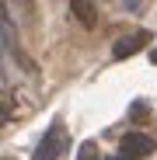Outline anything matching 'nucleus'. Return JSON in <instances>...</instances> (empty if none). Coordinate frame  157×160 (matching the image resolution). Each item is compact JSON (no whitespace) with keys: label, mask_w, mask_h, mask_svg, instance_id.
<instances>
[{"label":"nucleus","mask_w":157,"mask_h":160,"mask_svg":"<svg viewBox=\"0 0 157 160\" xmlns=\"http://www.w3.org/2000/svg\"><path fill=\"white\" fill-rule=\"evenodd\" d=\"M105 160H126V157H122V153H119V157H105Z\"/></svg>","instance_id":"nucleus-6"},{"label":"nucleus","mask_w":157,"mask_h":160,"mask_svg":"<svg viewBox=\"0 0 157 160\" xmlns=\"http://www.w3.org/2000/svg\"><path fill=\"white\" fill-rule=\"evenodd\" d=\"M70 7H73V18L84 24V28H94L98 24V7H94V0H70Z\"/></svg>","instance_id":"nucleus-4"},{"label":"nucleus","mask_w":157,"mask_h":160,"mask_svg":"<svg viewBox=\"0 0 157 160\" xmlns=\"http://www.w3.org/2000/svg\"><path fill=\"white\" fill-rule=\"evenodd\" d=\"M63 150H66V129L56 122V125L42 136V143H39V150L32 153V160H60Z\"/></svg>","instance_id":"nucleus-1"},{"label":"nucleus","mask_w":157,"mask_h":160,"mask_svg":"<svg viewBox=\"0 0 157 160\" xmlns=\"http://www.w3.org/2000/svg\"><path fill=\"white\" fill-rule=\"evenodd\" d=\"M154 150H157V143H154L150 136H143V132H126L122 143H119V153H122L126 160H147Z\"/></svg>","instance_id":"nucleus-2"},{"label":"nucleus","mask_w":157,"mask_h":160,"mask_svg":"<svg viewBox=\"0 0 157 160\" xmlns=\"http://www.w3.org/2000/svg\"><path fill=\"white\" fill-rule=\"evenodd\" d=\"M150 59H154V63H157V49H154V52H150Z\"/></svg>","instance_id":"nucleus-7"},{"label":"nucleus","mask_w":157,"mask_h":160,"mask_svg":"<svg viewBox=\"0 0 157 160\" xmlns=\"http://www.w3.org/2000/svg\"><path fill=\"white\" fill-rule=\"evenodd\" d=\"M147 42H150V32H133V35H126V38H119V42L112 45V56H115V59H129V56L140 52Z\"/></svg>","instance_id":"nucleus-3"},{"label":"nucleus","mask_w":157,"mask_h":160,"mask_svg":"<svg viewBox=\"0 0 157 160\" xmlns=\"http://www.w3.org/2000/svg\"><path fill=\"white\" fill-rule=\"evenodd\" d=\"M77 160H98V146L94 143H84L81 153H77Z\"/></svg>","instance_id":"nucleus-5"}]
</instances>
